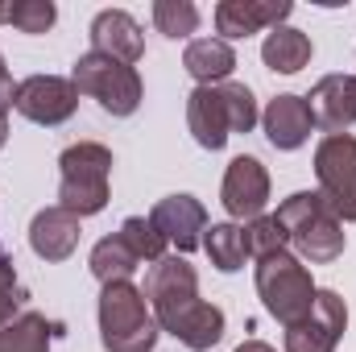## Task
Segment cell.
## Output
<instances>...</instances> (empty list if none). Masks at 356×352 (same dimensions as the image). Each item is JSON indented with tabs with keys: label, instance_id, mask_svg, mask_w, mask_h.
<instances>
[{
	"label": "cell",
	"instance_id": "4",
	"mask_svg": "<svg viewBox=\"0 0 356 352\" xmlns=\"http://www.w3.org/2000/svg\"><path fill=\"white\" fill-rule=\"evenodd\" d=\"M108 178H112V150L99 141L67 145L58 158V207L88 220L108 207Z\"/></svg>",
	"mask_w": 356,
	"mask_h": 352
},
{
	"label": "cell",
	"instance_id": "9",
	"mask_svg": "<svg viewBox=\"0 0 356 352\" xmlns=\"http://www.w3.org/2000/svg\"><path fill=\"white\" fill-rule=\"evenodd\" d=\"M13 108H17L25 120H33V125L54 129V125H67V120L75 116L79 91H75L71 79H63V75H29V79L17 83Z\"/></svg>",
	"mask_w": 356,
	"mask_h": 352
},
{
	"label": "cell",
	"instance_id": "5",
	"mask_svg": "<svg viewBox=\"0 0 356 352\" xmlns=\"http://www.w3.org/2000/svg\"><path fill=\"white\" fill-rule=\"evenodd\" d=\"M99 344L108 352H154L158 344V319L133 282L99 290Z\"/></svg>",
	"mask_w": 356,
	"mask_h": 352
},
{
	"label": "cell",
	"instance_id": "12",
	"mask_svg": "<svg viewBox=\"0 0 356 352\" xmlns=\"http://www.w3.org/2000/svg\"><path fill=\"white\" fill-rule=\"evenodd\" d=\"M149 224L166 237V245H175L178 253H195L203 245V232H207V211L195 195H166L154 203L149 211Z\"/></svg>",
	"mask_w": 356,
	"mask_h": 352
},
{
	"label": "cell",
	"instance_id": "23",
	"mask_svg": "<svg viewBox=\"0 0 356 352\" xmlns=\"http://www.w3.org/2000/svg\"><path fill=\"white\" fill-rule=\"evenodd\" d=\"M120 237L129 241V249H133L141 262L158 265L162 257H166V237L149 224V216H129V220L120 224Z\"/></svg>",
	"mask_w": 356,
	"mask_h": 352
},
{
	"label": "cell",
	"instance_id": "27",
	"mask_svg": "<svg viewBox=\"0 0 356 352\" xmlns=\"http://www.w3.org/2000/svg\"><path fill=\"white\" fill-rule=\"evenodd\" d=\"M21 286V278H17V265L13 257L4 253V245H0V294H8V290H17Z\"/></svg>",
	"mask_w": 356,
	"mask_h": 352
},
{
	"label": "cell",
	"instance_id": "28",
	"mask_svg": "<svg viewBox=\"0 0 356 352\" xmlns=\"http://www.w3.org/2000/svg\"><path fill=\"white\" fill-rule=\"evenodd\" d=\"M236 352H277V349H269L266 340H245V344H241Z\"/></svg>",
	"mask_w": 356,
	"mask_h": 352
},
{
	"label": "cell",
	"instance_id": "32",
	"mask_svg": "<svg viewBox=\"0 0 356 352\" xmlns=\"http://www.w3.org/2000/svg\"><path fill=\"white\" fill-rule=\"evenodd\" d=\"M353 79H356V75H353Z\"/></svg>",
	"mask_w": 356,
	"mask_h": 352
},
{
	"label": "cell",
	"instance_id": "6",
	"mask_svg": "<svg viewBox=\"0 0 356 352\" xmlns=\"http://www.w3.org/2000/svg\"><path fill=\"white\" fill-rule=\"evenodd\" d=\"M253 282H257V294H261L266 311L282 328L302 323L311 315V307H315V294H319V286L311 282V269L298 262L294 253H286V249L261 257Z\"/></svg>",
	"mask_w": 356,
	"mask_h": 352
},
{
	"label": "cell",
	"instance_id": "13",
	"mask_svg": "<svg viewBox=\"0 0 356 352\" xmlns=\"http://www.w3.org/2000/svg\"><path fill=\"white\" fill-rule=\"evenodd\" d=\"M294 13L290 0H220L216 4V29L224 42L232 38H253L261 29H277Z\"/></svg>",
	"mask_w": 356,
	"mask_h": 352
},
{
	"label": "cell",
	"instance_id": "10",
	"mask_svg": "<svg viewBox=\"0 0 356 352\" xmlns=\"http://www.w3.org/2000/svg\"><path fill=\"white\" fill-rule=\"evenodd\" d=\"M348 332V307L336 290H319L302 323L286 328V352H336Z\"/></svg>",
	"mask_w": 356,
	"mask_h": 352
},
{
	"label": "cell",
	"instance_id": "19",
	"mask_svg": "<svg viewBox=\"0 0 356 352\" xmlns=\"http://www.w3.org/2000/svg\"><path fill=\"white\" fill-rule=\"evenodd\" d=\"M54 336H63V323H54L38 311H25L0 328V352H50Z\"/></svg>",
	"mask_w": 356,
	"mask_h": 352
},
{
	"label": "cell",
	"instance_id": "21",
	"mask_svg": "<svg viewBox=\"0 0 356 352\" xmlns=\"http://www.w3.org/2000/svg\"><path fill=\"white\" fill-rule=\"evenodd\" d=\"M137 265H141V257L129 249V241H124L120 232H112V237L95 241V249H91V257H88V269H91V278H95L99 286L129 282V278L137 273Z\"/></svg>",
	"mask_w": 356,
	"mask_h": 352
},
{
	"label": "cell",
	"instance_id": "22",
	"mask_svg": "<svg viewBox=\"0 0 356 352\" xmlns=\"http://www.w3.org/2000/svg\"><path fill=\"white\" fill-rule=\"evenodd\" d=\"M203 249H207V257H211V265H216L220 273H236V269H245V257H249V249H245V228L232 224V220H224V224H207V232H203Z\"/></svg>",
	"mask_w": 356,
	"mask_h": 352
},
{
	"label": "cell",
	"instance_id": "18",
	"mask_svg": "<svg viewBox=\"0 0 356 352\" xmlns=\"http://www.w3.org/2000/svg\"><path fill=\"white\" fill-rule=\"evenodd\" d=\"M182 67L199 88H216V83H228V75L236 67V54L224 38H195L182 50Z\"/></svg>",
	"mask_w": 356,
	"mask_h": 352
},
{
	"label": "cell",
	"instance_id": "3",
	"mask_svg": "<svg viewBox=\"0 0 356 352\" xmlns=\"http://www.w3.org/2000/svg\"><path fill=\"white\" fill-rule=\"evenodd\" d=\"M273 216L282 220L286 241L294 245L298 262L327 265L344 253V224L319 191H294L290 199H282Z\"/></svg>",
	"mask_w": 356,
	"mask_h": 352
},
{
	"label": "cell",
	"instance_id": "30",
	"mask_svg": "<svg viewBox=\"0 0 356 352\" xmlns=\"http://www.w3.org/2000/svg\"><path fill=\"white\" fill-rule=\"evenodd\" d=\"M0 71H4V54H0Z\"/></svg>",
	"mask_w": 356,
	"mask_h": 352
},
{
	"label": "cell",
	"instance_id": "31",
	"mask_svg": "<svg viewBox=\"0 0 356 352\" xmlns=\"http://www.w3.org/2000/svg\"><path fill=\"white\" fill-rule=\"evenodd\" d=\"M0 21H4V8H0Z\"/></svg>",
	"mask_w": 356,
	"mask_h": 352
},
{
	"label": "cell",
	"instance_id": "11",
	"mask_svg": "<svg viewBox=\"0 0 356 352\" xmlns=\"http://www.w3.org/2000/svg\"><path fill=\"white\" fill-rule=\"evenodd\" d=\"M220 199H224V211L236 220H257L266 216V203H269V175L266 166L253 158V154H241L228 162L224 170V186H220Z\"/></svg>",
	"mask_w": 356,
	"mask_h": 352
},
{
	"label": "cell",
	"instance_id": "14",
	"mask_svg": "<svg viewBox=\"0 0 356 352\" xmlns=\"http://www.w3.org/2000/svg\"><path fill=\"white\" fill-rule=\"evenodd\" d=\"M307 108H311L315 129H323L327 137L344 133L348 125H356V79L353 75H323L307 95Z\"/></svg>",
	"mask_w": 356,
	"mask_h": 352
},
{
	"label": "cell",
	"instance_id": "1",
	"mask_svg": "<svg viewBox=\"0 0 356 352\" xmlns=\"http://www.w3.org/2000/svg\"><path fill=\"white\" fill-rule=\"evenodd\" d=\"M145 303L162 332L182 340L191 352H207L224 340V311L199 298V273L186 257H162L145 273Z\"/></svg>",
	"mask_w": 356,
	"mask_h": 352
},
{
	"label": "cell",
	"instance_id": "26",
	"mask_svg": "<svg viewBox=\"0 0 356 352\" xmlns=\"http://www.w3.org/2000/svg\"><path fill=\"white\" fill-rule=\"evenodd\" d=\"M4 21L21 33H46L54 21H58V8L50 0H13L4 8Z\"/></svg>",
	"mask_w": 356,
	"mask_h": 352
},
{
	"label": "cell",
	"instance_id": "25",
	"mask_svg": "<svg viewBox=\"0 0 356 352\" xmlns=\"http://www.w3.org/2000/svg\"><path fill=\"white\" fill-rule=\"evenodd\" d=\"M290 241H286V228H282V220L277 216H257V220H249L245 224V249H249V257H269V253H282Z\"/></svg>",
	"mask_w": 356,
	"mask_h": 352
},
{
	"label": "cell",
	"instance_id": "20",
	"mask_svg": "<svg viewBox=\"0 0 356 352\" xmlns=\"http://www.w3.org/2000/svg\"><path fill=\"white\" fill-rule=\"evenodd\" d=\"M261 58H266L269 71L277 75H298L307 63H311V38L294 25H277L269 29L266 46H261Z\"/></svg>",
	"mask_w": 356,
	"mask_h": 352
},
{
	"label": "cell",
	"instance_id": "7",
	"mask_svg": "<svg viewBox=\"0 0 356 352\" xmlns=\"http://www.w3.org/2000/svg\"><path fill=\"white\" fill-rule=\"evenodd\" d=\"M71 83L79 95H88L95 99L108 116H133L137 108H141V75H137V67H129V63H120V58H108V54H79V63H75V71H71Z\"/></svg>",
	"mask_w": 356,
	"mask_h": 352
},
{
	"label": "cell",
	"instance_id": "16",
	"mask_svg": "<svg viewBox=\"0 0 356 352\" xmlns=\"http://www.w3.org/2000/svg\"><path fill=\"white\" fill-rule=\"evenodd\" d=\"M29 249L42 262H67L79 249V216H71L67 207H42L29 224Z\"/></svg>",
	"mask_w": 356,
	"mask_h": 352
},
{
	"label": "cell",
	"instance_id": "15",
	"mask_svg": "<svg viewBox=\"0 0 356 352\" xmlns=\"http://www.w3.org/2000/svg\"><path fill=\"white\" fill-rule=\"evenodd\" d=\"M88 38H91V50H95V54L120 58V63H129V67L141 63V54H145V33H141V25H137L124 8H104V13H95Z\"/></svg>",
	"mask_w": 356,
	"mask_h": 352
},
{
	"label": "cell",
	"instance_id": "2",
	"mask_svg": "<svg viewBox=\"0 0 356 352\" xmlns=\"http://www.w3.org/2000/svg\"><path fill=\"white\" fill-rule=\"evenodd\" d=\"M261 120L257 112V95L245 83H216V88H195L186 95V129L203 150H224L228 137L236 133H253V125Z\"/></svg>",
	"mask_w": 356,
	"mask_h": 352
},
{
	"label": "cell",
	"instance_id": "24",
	"mask_svg": "<svg viewBox=\"0 0 356 352\" xmlns=\"http://www.w3.org/2000/svg\"><path fill=\"white\" fill-rule=\"evenodd\" d=\"M154 25L166 38H191L199 29V8L191 0H154Z\"/></svg>",
	"mask_w": 356,
	"mask_h": 352
},
{
	"label": "cell",
	"instance_id": "8",
	"mask_svg": "<svg viewBox=\"0 0 356 352\" xmlns=\"http://www.w3.org/2000/svg\"><path fill=\"white\" fill-rule=\"evenodd\" d=\"M315 178L327 207L340 216V224H356V137L332 133L315 150Z\"/></svg>",
	"mask_w": 356,
	"mask_h": 352
},
{
	"label": "cell",
	"instance_id": "29",
	"mask_svg": "<svg viewBox=\"0 0 356 352\" xmlns=\"http://www.w3.org/2000/svg\"><path fill=\"white\" fill-rule=\"evenodd\" d=\"M4 141H8V116H0V150H4Z\"/></svg>",
	"mask_w": 356,
	"mask_h": 352
},
{
	"label": "cell",
	"instance_id": "17",
	"mask_svg": "<svg viewBox=\"0 0 356 352\" xmlns=\"http://www.w3.org/2000/svg\"><path fill=\"white\" fill-rule=\"evenodd\" d=\"M261 125H266V137L273 150H298V145H307V137H311V129H315V120H311V108H307V95H273L269 99V108L261 112Z\"/></svg>",
	"mask_w": 356,
	"mask_h": 352
}]
</instances>
